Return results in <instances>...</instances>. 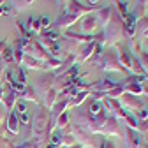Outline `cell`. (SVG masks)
I'll use <instances>...</instances> for the list:
<instances>
[{
  "label": "cell",
  "instance_id": "obj_5",
  "mask_svg": "<svg viewBox=\"0 0 148 148\" xmlns=\"http://www.w3.org/2000/svg\"><path fill=\"white\" fill-rule=\"evenodd\" d=\"M97 25H99V21H97V18H94V16H86L85 20L81 21L83 32H94L97 28Z\"/></svg>",
  "mask_w": 148,
  "mask_h": 148
},
{
  "label": "cell",
  "instance_id": "obj_9",
  "mask_svg": "<svg viewBox=\"0 0 148 148\" xmlns=\"http://www.w3.org/2000/svg\"><path fill=\"white\" fill-rule=\"evenodd\" d=\"M2 101L5 102L7 108H11V106L14 104V101H16V92H14V90H9V94H5V95L2 97Z\"/></svg>",
  "mask_w": 148,
  "mask_h": 148
},
{
  "label": "cell",
  "instance_id": "obj_6",
  "mask_svg": "<svg viewBox=\"0 0 148 148\" xmlns=\"http://www.w3.org/2000/svg\"><path fill=\"white\" fill-rule=\"evenodd\" d=\"M32 2H34V0H9V4H11V9L14 11V14H16L18 11H21L23 7H28Z\"/></svg>",
  "mask_w": 148,
  "mask_h": 148
},
{
  "label": "cell",
  "instance_id": "obj_14",
  "mask_svg": "<svg viewBox=\"0 0 148 148\" xmlns=\"http://www.w3.org/2000/svg\"><path fill=\"white\" fill-rule=\"evenodd\" d=\"M141 60L145 62V67L148 69V53H141Z\"/></svg>",
  "mask_w": 148,
  "mask_h": 148
},
{
  "label": "cell",
  "instance_id": "obj_10",
  "mask_svg": "<svg viewBox=\"0 0 148 148\" xmlns=\"http://www.w3.org/2000/svg\"><path fill=\"white\" fill-rule=\"evenodd\" d=\"M0 58L4 60V64H11V62L14 60V57H12V49H9V48H7V49L2 53V57H0Z\"/></svg>",
  "mask_w": 148,
  "mask_h": 148
},
{
  "label": "cell",
  "instance_id": "obj_11",
  "mask_svg": "<svg viewBox=\"0 0 148 148\" xmlns=\"http://www.w3.org/2000/svg\"><path fill=\"white\" fill-rule=\"evenodd\" d=\"M55 101V90H48L46 92V106H51Z\"/></svg>",
  "mask_w": 148,
  "mask_h": 148
},
{
  "label": "cell",
  "instance_id": "obj_12",
  "mask_svg": "<svg viewBox=\"0 0 148 148\" xmlns=\"http://www.w3.org/2000/svg\"><path fill=\"white\" fill-rule=\"evenodd\" d=\"M18 148H37V143L35 141H27V143H23L21 146H18Z\"/></svg>",
  "mask_w": 148,
  "mask_h": 148
},
{
  "label": "cell",
  "instance_id": "obj_1",
  "mask_svg": "<svg viewBox=\"0 0 148 148\" xmlns=\"http://www.w3.org/2000/svg\"><path fill=\"white\" fill-rule=\"evenodd\" d=\"M120 35H122V27H120V20H118V16L115 14V16H113V20H111V23H109V27L106 28V41L115 42Z\"/></svg>",
  "mask_w": 148,
  "mask_h": 148
},
{
  "label": "cell",
  "instance_id": "obj_2",
  "mask_svg": "<svg viewBox=\"0 0 148 148\" xmlns=\"http://www.w3.org/2000/svg\"><path fill=\"white\" fill-rule=\"evenodd\" d=\"M20 67H23V69H35V71L46 69L44 62H41V60H37V58L30 57V55H23V58H21V64H20Z\"/></svg>",
  "mask_w": 148,
  "mask_h": 148
},
{
  "label": "cell",
  "instance_id": "obj_4",
  "mask_svg": "<svg viewBox=\"0 0 148 148\" xmlns=\"http://www.w3.org/2000/svg\"><path fill=\"white\" fill-rule=\"evenodd\" d=\"M44 123H46V115H42L41 111H37L35 120H34V132H35V134H42L44 127H46Z\"/></svg>",
  "mask_w": 148,
  "mask_h": 148
},
{
  "label": "cell",
  "instance_id": "obj_15",
  "mask_svg": "<svg viewBox=\"0 0 148 148\" xmlns=\"http://www.w3.org/2000/svg\"><path fill=\"white\" fill-rule=\"evenodd\" d=\"M2 97H4V94H2V88H0V101H2Z\"/></svg>",
  "mask_w": 148,
  "mask_h": 148
},
{
  "label": "cell",
  "instance_id": "obj_13",
  "mask_svg": "<svg viewBox=\"0 0 148 148\" xmlns=\"http://www.w3.org/2000/svg\"><path fill=\"white\" fill-rule=\"evenodd\" d=\"M5 49H7V42H5V41L2 39V41H0V55H2V53H4Z\"/></svg>",
  "mask_w": 148,
  "mask_h": 148
},
{
  "label": "cell",
  "instance_id": "obj_17",
  "mask_svg": "<svg viewBox=\"0 0 148 148\" xmlns=\"http://www.w3.org/2000/svg\"><path fill=\"white\" fill-rule=\"evenodd\" d=\"M46 148H55V146H51V145H49V146H46Z\"/></svg>",
  "mask_w": 148,
  "mask_h": 148
},
{
  "label": "cell",
  "instance_id": "obj_3",
  "mask_svg": "<svg viewBox=\"0 0 148 148\" xmlns=\"http://www.w3.org/2000/svg\"><path fill=\"white\" fill-rule=\"evenodd\" d=\"M74 21H78V16L71 14V12H65V14H60V18L55 21V27H69Z\"/></svg>",
  "mask_w": 148,
  "mask_h": 148
},
{
  "label": "cell",
  "instance_id": "obj_7",
  "mask_svg": "<svg viewBox=\"0 0 148 148\" xmlns=\"http://www.w3.org/2000/svg\"><path fill=\"white\" fill-rule=\"evenodd\" d=\"M109 14H111V9H109V7L101 9V11L97 12V21H99L101 25H106V23H108V20H109Z\"/></svg>",
  "mask_w": 148,
  "mask_h": 148
},
{
  "label": "cell",
  "instance_id": "obj_16",
  "mask_svg": "<svg viewBox=\"0 0 148 148\" xmlns=\"http://www.w3.org/2000/svg\"><path fill=\"white\" fill-rule=\"evenodd\" d=\"M88 2H97V0H88Z\"/></svg>",
  "mask_w": 148,
  "mask_h": 148
},
{
  "label": "cell",
  "instance_id": "obj_8",
  "mask_svg": "<svg viewBox=\"0 0 148 148\" xmlns=\"http://www.w3.org/2000/svg\"><path fill=\"white\" fill-rule=\"evenodd\" d=\"M7 129H9L11 132H18V116H16V113H11V115H9Z\"/></svg>",
  "mask_w": 148,
  "mask_h": 148
}]
</instances>
